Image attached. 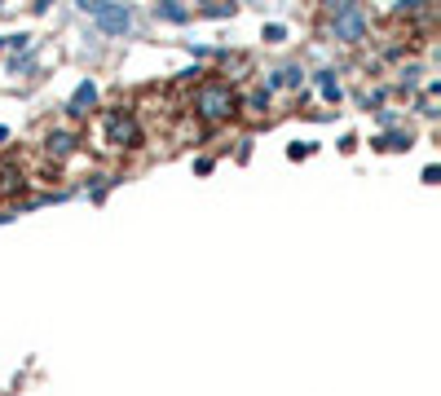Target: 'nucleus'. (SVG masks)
I'll return each instance as SVG.
<instances>
[{
	"label": "nucleus",
	"instance_id": "6",
	"mask_svg": "<svg viewBox=\"0 0 441 396\" xmlns=\"http://www.w3.org/2000/svg\"><path fill=\"white\" fill-rule=\"evenodd\" d=\"M155 13H159L163 22H190V18H194V9L177 5V0H159V5H155Z\"/></svg>",
	"mask_w": 441,
	"mask_h": 396
},
{
	"label": "nucleus",
	"instance_id": "12",
	"mask_svg": "<svg viewBox=\"0 0 441 396\" xmlns=\"http://www.w3.org/2000/svg\"><path fill=\"white\" fill-rule=\"evenodd\" d=\"M203 13H207V18H230V13H234V5H207Z\"/></svg>",
	"mask_w": 441,
	"mask_h": 396
},
{
	"label": "nucleus",
	"instance_id": "1",
	"mask_svg": "<svg viewBox=\"0 0 441 396\" xmlns=\"http://www.w3.org/2000/svg\"><path fill=\"white\" fill-rule=\"evenodd\" d=\"M238 110V93L234 84H225V79H207V84L194 88V114L199 119H230V114Z\"/></svg>",
	"mask_w": 441,
	"mask_h": 396
},
{
	"label": "nucleus",
	"instance_id": "3",
	"mask_svg": "<svg viewBox=\"0 0 441 396\" xmlns=\"http://www.w3.org/2000/svg\"><path fill=\"white\" fill-rule=\"evenodd\" d=\"M79 9L106 31V36H124L133 27V9L128 5H115V0H79Z\"/></svg>",
	"mask_w": 441,
	"mask_h": 396
},
{
	"label": "nucleus",
	"instance_id": "9",
	"mask_svg": "<svg viewBox=\"0 0 441 396\" xmlns=\"http://www.w3.org/2000/svg\"><path fill=\"white\" fill-rule=\"evenodd\" d=\"M23 185V168H13V163H0V194L18 190Z\"/></svg>",
	"mask_w": 441,
	"mask_h": 396
},
{
	"label": "nucleus",
	"instance_id": "11",
	"mask_svg": "<svg viewBox=\"0 0 441 396\" xmlns=\"http://www.w3.org/2000/svg\"><path fill=\"white\" fill-rule=\"evenodd\" d=\"M300 79H305V71H300V66H283V71H279V75H274V79H269V84H291V88H296V84H300Z\"/></svg>",
	"mask_w": 441,
	"mask_h": 396
},
{
	"label": "nucleus",
	"instance_id": "10",
	"mask_svg": "<svg viewBox=\"0 0 441 396\" xmlns=\"http://www.w3.org/2000/svg\"><path fill=\"white\" fill-rule=\"evenodd\" d=\"M318 88H322L326 102H340V79H335V71H318Z\"/></svg>",
	"mask_w": 441,
	"mask_h": 396
},
{
	"label": "nucleus",
	"instance_id": "7",
	"mask_svg": "<svg viewBox=\"0 0 441 396\" xmlns=\"http://www.w3.org/2000/svg\"><path fill=\"white\" fill-rule=\"evenodd\" d=\"M380 150H411V132H384V137H375Z\"/></svg>",
	"mask_w": 441,
	"mask_h": 396
},
{
	"label": "nucleus",
	"instance_id": "2",
	"mask_svg": "<svg viewBox=\"0 0 441 396\" xmlns=\"http://www.w3.org/2000/svg\"><path fill=\"white\" fill-rule=\"evenodd\" d=\"M326 22H331V40H340V44H357L371 31V18H366L362 5H331V18Z\"/></svg>",
	"mask_w": 441,
	"mask_h": 396
},
{
	"label": "nucleus",
	"instance_id": "13",
	"mask_svg": "<svg viewBox=\"0 0 441 396\" xmlns=\"http://www.w3.org/2000/svg\"><path fill=\"white\" fill-rule=\"evenodd\" d=\"M283 36H287V31H283L279 22H269V27H265V40H283Z\"/></svg>",
	"mask_w": 441,
	"mask_h": 396
},
{
	"label": "nucleus",
	"instance_id": "4",
	"mask_svg": "<svg viewBox=\"0 0 441 396\" xmlns=\"http://www.w3.org/2000/svg\"><path fill=\"white\" fill-rule=\"evenodd\" d=\"M106 137H110V145H137V119L133 114H110L106 119Z\"/></svg>",
	"mask_w": 441,
	"mask_h": 396
},
{
	"label": "nucleus",
	"instance_id": "8",
	"mask_svg": "<svg viewBox=\"0 0 441 396\" xmlns=\"http://www.w3.org/2000/svg\"><path fill=\"white\" fill-rule=\"evenodd\" d=\"M71 141H75V137H71V132H62V128H58V132H49V137H44L49 154H71Z\"/></svg>",
	"mask_w": 441,
	"mask_h": 396
},
{
	"label": "nucleus",
	"instance_id": "5",
	"mask_svg": "<svg viewBox=\"0 0 441 396\" xmlns=\"http://www.w3.org/2000/svg\"><path fill=\"white\" fill-rule=\"evenodd\" d=\"M97 102V84H93V79H84V84H79L75 93H71V114H89V106Z\"/></svg>",
	"mask_w": 441,
	"mask_h": 396
}]
</instances>
